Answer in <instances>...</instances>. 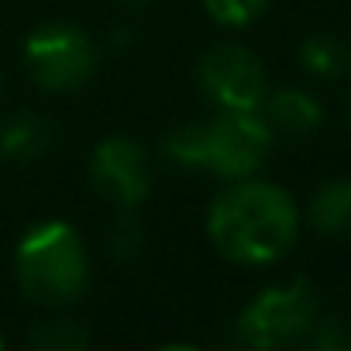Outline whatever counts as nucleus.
Here are the masks:
<instances>
[{
  "mask_svg": "<svg viewBox=\"0 0 351 351\" xmlns=\"http://www.w3.org/2000/svg\"><path fill=\"white\" fill-rule=\"evenodd\" d=\"M207 234L214 248L238 265L279 262L300 238V210L293 197L262 180H231L207 210Z\"/></svg>",
  "mask_w": 351,
  "mask_h": 351,
  "instance_id": "nucleus-1",
  "label": "nucleus"
},
{
  "mask_svg": "<svg viewBox=\"0 0 351 351\" xmlns=\"http://www.w3.org/2000/svg\"><path fill=\"white\" fill-rule=\"evenodd\" d=\"M272 141L276 134L258 110H217L207 121L176 128L165 138V155L190 172L245 180L265 165Z\"/></svg>",
  "mask_w": 351,
  "mask_h": 351,
  "instance_id": "nucleus-2",
  "label": "nucleus"
},
{
  "mask_svg": "<svg viewBox=\"0 0 351 351\" xmlns=\"http://www.w3.org/2000/svg\"><path fill=\"white\" fill-rule=\"evenodd\" d=\"M14 269L21 293L49 310L83 300L90 286V258L83 238L66 221L35 224L18 245Z\"/></svg>",
  "mask_w": 351,
  "mask_h": 351,
  "instance_id": "nucleus-3",
  "label": "nucleus"
},
{
  "mask_svg": "<svg viewBox=\"0 0 351 351\" xmlns=\"http://www.w3.org/2000/svg\"><path fill=\"white\" fill-rule=\"evenodd\" d=\"M25 69L45 93H73L86 86L97 73L93 38L66 21H49L25 38Z\"/></svg>",
  "mask_w": 351,
  "mask_h": 351,
  "instance_id": "nucleus-4",
  "label": "nucleus"
},
{
  "mask_svg": "<svg viewBox=\"0 0 351 351\" xmlns=\"http://www.w3.org/2000/svg\"><path fill=\"white\" fill-rule=\"evenodd\" d=\"M317 310V293L306 279L262 289L238 317V334L252 348H286L310 334Z\"/></svg>",
  "mask_w": 351,
  "mask_h": 351,
  "instance_id": "nucleus-5",
  "label": "nucleus"
},
{
  "mask_svg": "<svg viewBox=\"0 0 351 351\" xmlns=\"http://www.w3.org/2000/svg\"><path fill=\"white\" fill-rule=\"evenodd\" d=\"M197 83L207 100H214L221 110H258L269 83L258 56H252L245 45H214L204 52L197 66Z\"/></svg>",
  "mask_w": 351,
  "mask_h": 351,
  "instance_id": "nucleus-6",
  "label": "nucleus"
},
{
  "mask_svg": "<svg viewBox=\"0 0 351 351\" xmlns=\"http://www.w3.org/2000/svg\"><path fill=\"white\" fill-rule=\"evenodd\" d=\"M90 183L107 204L131 210L152 190V162L138 141L107 138L90 155Z\"/></svg>",
  "mask_w": 351,
  "mask_h": 351,
  "instance_id": "nucleus-7",
  "label": "nucleus"
},
{
  "mask_svg": "<svg viewBox=\"0 0 351 351\" xmlns=\"http://www.w3.org/2000/svg\"><path fill=\"white\" fill-rule=\"evenodd\" d=\"M258 114L265 117V124L272 128V134H289V138H306L324 124V110L320 104L306 93V90H276L265 93Z\"/></svg>",
  "mask_w": 351,
  "mask_h": 351,
  "instance_id": "nucleus-8",
  "label": "nucleus"
},
{
  "mask_svg": "<svg viewBox=\"0 0 351 351\" xmlns=\"http://www.w3.org/2000/svg\"><path fill=\"white\" fill-rule=\"evenodd\" d=\"M306 221L313 224L317 234H327V238L351 234V180H330L317 186L306 207Z\"/></svg>",
  "mask_w": 351,
  "mask_h": 351,
  "instance_id": "nucleus-9",
  "label": "nucleus"
},
{
  "mask_svg": "<svg viewBox=\"0 0 351 351\" xmlns=\"http://www.w3.org/2000/svg\"><path fill=\"white\" fill-rule=\"evenodd\" d=\"M52 128L35 114H18L0 128V152L14 162H35L49 152Z\"/></svg>",
  "mask_w": 351,
  "mask_h": 351,
  "instance_id": "nucleus-10",
  "label": "nucleus"
},
{
  "mask_svg": "<svg viewBox=\"0 0 351 351\" xmlns=\"http://www.w3.org/2000/svg\"><path fill=\"white\" fill-rule=\"evenodd\" d=\"M300 62H303V69H306L310 76H317V80H334V76H341V73L351 66V56H348L344 42H337L334 35H313V38L303 42Z\"/></svg>",
  "mask_w": 351,
  "mask_h": 351,
  "instance_id": "nucleus-11",
  "label": "nucleus"
},
{
  "mask_svg": "<svg viewBox=\"0 0 351 351\" xmlns=\"http://www.w3.org/2000/svg\"><path fill=\"white\" fill-rule=\"evenodd\" d=\"M32 348L38 351H80L86 348V330L76 324V320H42L35 330H32Z\"/></svg>",
  "mask_w": 351,
  "mask_h": 351,
  "instance_id": "nucleus-12",
  "label": "nucleus"
},
{
  "mask_svg": "<svg viewBox=\"0 0 351 351\" xmlns=\"http://www.w3.org/2000/svg\"><path fill=\"white\" fill-rule=\"evenodd\" d=\"M107 248H110L114 258L134 262V258L141 255V248H145V231H141V224H138L131 214H121V217L110 224V231H107Z\"/></svg>",
  "mask_w": 351,
  "mask_h": 351,
  "instance_id": "nucleus-13",
  "label": "nucleus"
},
{
  "mask_svg": "<svg viewBox=\"0 0 351 351\" xmlns=\"http://www.w3.org/2000/svg\"><path fill=\"white\" fill-rule=\"evenodd\" d=\"M204 8H207V14L217 25L245 28V25H252L269 8V0H204Z\"/></svg>",
  "mask_w": 351,
  "mask_h": 351,
  "instance_id": "nucleus-14",
  "label": "nucleus"
},
{
  "mask_svg": "<svg viewBox=\"0 0 351 351\" xmlns=\"http://www.w3.org/2000/svg\"><path fill=\"white\" fill-rule=\"evenodd\" d=\"M121 4H128V8H145V4H152V0H121Z\"/></svg>",
  "mask_w": 351,
  "mask_h": 351,
  "instance_id": "nucleus-15",
  "label": "nucleus"
},
{
  "mask_svg": "<svg viewBox=\"0 0 351 351\" xmlns=\"http://www.w3.org/2000/svg\"><path fill=\"white\" fill-rule=\"evenodd\" d=\"M0 348H4V337H0Z\"/></svg>",
  "mask_w": 351,
  "mask_h": 351,
  "instance_id": "nucleus-16",
  "label": "nucleus"
}]
</instances>
